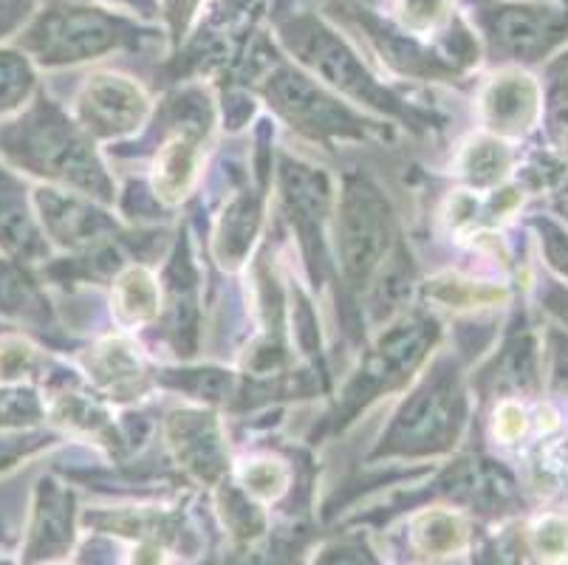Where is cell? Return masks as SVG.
<instances>
[{"label": "cell", "mask_w": 568, "mask_h": 565, "mask_svg": "<svg viewBox=\"0 0 568 565\" xmlns=\"http://www.w3.org/2000/svg\"><path fill=\"white\" fill-rule=\"evenodd\" d=\"M195 7H199V0H164V12L173 23V31H182L190 23Z\"/></svg>", "instance_id": "8fae6325"}, {"label": "cell", "mask_w": 568, "mask_h": 565, "mask_svg": "<svg viewBox=\"0 0 568 565\" xmlns=\"http://www.w3.org/2000/svg\"><path fill=\"white\" fill-rule=\"evenodd\" d=\"M475 14L495 54L535 62L568 38V3L475 0Z\"/></svg>", "instance_id": "7a4b0ae2"}, {"label": "cell", "mask_w": 568, "mask_h": 565, "mask_svg": "<svg viewBox=\"0 0 568 565\" xmlns=\"http://www.w3.org/2000/svg\"><path fill=\"white\" fill-rule=\"evenodd\" d=\"M546 303H549V309L555 311L562 323H568V292H562V289H555V292L549 294V300H546Z\"/></svg>", "instance_id": "7c38bea8"}, {"label": "cell", "mask_w": 568, "mask_h": 565, "mask_svg": "<svg viewBox=\"0 0 568 565\" xmlns=\"http://www.w3.org/2000/svg\"><path fill=\"white\" fill-rule=\"evenodd\" d=\"M221 3H224V9H230V12H237V9L246 7L250 0H221Z\"/></svg>", "instance_id": "4fadbf2b"}, {"label": "cell", "mask_w": 568, "mask_h": 565, "mask_svg": "<svg viewBox=\"0 0 568 565\" xmlns=\"http://www.w3.org/2000/svg\"><path fill=\"white\" fill-rule=\"evenodd\" d=\"M484 113L500 131H520L537 113V85L526 74H500L484 93Z\"/></svg>", "instance_id": "3957f363"}, {"label": "cell", "mask_w": 568, "mask_h": 565, "mask_svg": "<svg viewBox=\"0 0 568 565\" xmlns=\"http://www.w3.org/2000/svg\"><path fill=\"white\" fill-rule=\"evenodd\" d=\"M562 212H566V218H568V201H566V204H562Z\"/></svg>", "instance_id": "5bb4252c"}, {"label": "cell", "mask_w": 568, "mask_h": 565, "mask_svg": "<svg viewBox=\"0 0 568 565\" xmlns=\"http://www.w3.org/2000/svg\"><path fill=\"white\" fill-rule=\"evenodd\" d=\"M544 241L551 263L568 278V235L562 230H557V226L544 224Z\"/></svg>", "instance_id": "30bf717a"}, {"label": "cell", "mask_w": 568, "mask_h": 565, "mask_svg": "<svg viewBox=\"0 0 568 565\" xmlns=\"http://www.w3.org/2000/svg\"><path fill=\"white\" fill-rule=\"evenodd\" d=\"M537 546L546 557H566L568 554V523L566 521H546L537 532Z\"/></svg>", "instance_id": "9c48e42d"}, {"label": "cell", "mask_w": 568, "mask_h": 565, "mask_svg": "<svg viewBox=\"0 0 568 565\" xmlns=\"http://www.w3.org/2000/svg\"><path fill=\"white\" fill-rule=\"evenodd\" d=\"M549 100L555 131L568 148V54H562L549 69Z\"/></svg>", "instance_id": "8992f818"}, {"label": "cell", "mask_w": 568, "mask_h": 565, "mask_svg": "<svg viewBox=\"0 0 568 565\" xmlns=\"http://www.w3.org/2000/svg\"><path fill=\"white\" fill-rule=\"evenodd\" d=\"M144 111V100L136 85H131L122 77H97L85 93L88 119L100 128H128V124Z\"/></svg>", "instance_id": "277c9868"}, {"label": "cell", "mask_w": 568, "mask_h": 565, "mask_svg": "<svg viewBox=\"0 0 568 565\" xmlns=\"http://www.w3.org/2000/svg\"><path fill=\"white\" fill-rule=\"evenodd\" d=\"M509 164V155L506 150H500V144L481 142L473 150V162H469V170L478 181H493L504 173V168Z\"/></svg>", "instance_id": "ba28073f"}, {"label": "cell", "mask_w": 568, "mask_h": 565, "mask_svg": "<svg viewBox=\"0 0 568 565\" xmlns=\"http://www.w3.org/2000/svg\"><path fill=\"white\" fill-rule=\"evenodd\" d=\"M136 34L139 31L131 23L100 9L54 3L32 26L26 46L43 62H71L105 54L116 46L131 43Z\"/></svg>", "instance_id": "6da1fadb"}, {"label": "cell", "mask_w": 568, "mask_h": 565, "mask_svg": "<svg viewBox=\"0 0 568 565\" xmlns=\"http://www.w3.org/2000/svg\"><path fill=\"white\" fill-rule=\"evenodd\" d=\"M32 74L18 54H0V105H12L14 97L26 91Z\"/></svg>", "instance_id": "52a82bcc"}, {"label": "cell", "mask_w": 568, "mask_h": 565, "mask_svg": "<svg viewBox=\"0 0 568 565\" xmlns=\"http://www.w3.org/2000/svg\"><path fill=\"white\" fill-rule=\"evenodd\" d=\"M396 9L410 31H430L450 20L453 0H396Z\"/></svg>", "instance_id": "5b68a950"}]
</instances>
